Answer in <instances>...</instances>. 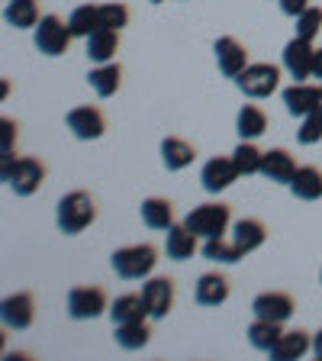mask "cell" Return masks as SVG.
<instances>
[{
	"label": "cell",
	"instance_id": "26",
	"mask_svg": "<svg viewBox=\"0 0 322 361\" xmlns=\"http://www.w3.org/2000/svg\"><path fill=\"white\" fill-rule=\"evenodd\" d=\"M4 20L13 30H36V23L42 20L39 16V0H10L4 7Z\"/></svg>",
	"mask_w": 322,
	"mask_h": 361
},
{
	"label": "cell",
	"instance_id": "6",
	"mask_svg": "<svg viewBox=\"0 0 322 361\" xmlns=\"http://www.w3.org/2000/svg\"><path fill=\"white\" fill-rule=\"evenodd\" d=\"M71 30H68V23L58 20L55 13H45L42 20L36 23V49L42 55H65L68 45H71Z\"/></svg>",
	"mask_w": 322,
	"mask_h": 361
},
{
	"label": "cell",
	"instance_id": "36",
	"mask_svg": "<svg viewBox=\"0 0 322 361\" xmlns=\"http://www.w3.org/2000/svg\"><path fill=\"white\" fill-rule=\"evenodd\" d=\"M100 26L120 32L123 26H129V7L126 4H104L100 7Z\"/></svg>",
	"mask_w": 322,
	"mask_h": 361
},
{
	"label": "cell",
	"instance_id": "13",
	"mask_svg": "<svg viewBox=\"0 0 322 361\" xmlns=\"http://www.w3.org/2000/svg\"><path fill=\"white\" fill-rule=\"evenodd\" d=\"M213 52H216V65L225 78H239L242 71L248 68V52L245 45L233 36H219L216 45H213Z\"/></svg>",
	"mask_w": 322,
	"mask_h": 361
},
{
	"label": "cell",
	"instance_id": "18",
	"mask_svg": "<svg viewBox=\"0 0 322 361\" xmlns=\"http://www.w3.org/2000/svg\"><path fill=\"white\" fill-rule=\"evenodd\" d=\"M264 239H268V229H264L261 219L245 216V219H239V223L233 226V242H235V248L242 252V258L252 255L255 248H261Z\"/></svg>",
	"mask_w": 322,
	"mask_h": 361
},
{
	"label": "cell",
	"instance_id": "41",
	"mask_svg": "<svg viewBox=\"0 0 322 361\" xmlns=\"http://www.w3.org/2000/svg\"><path fill=\"white\" fill-rule=\"evenodd\" d=\"M151 4H165V0H151Z\"/></svg>",
	"mask_w": 322,
	"mask_h": 361
},
{
	"label": "cell",
	"instance_id": "25",
	"mask_svg": "<svg viewBox=\"0 0 322 361\" xmlns=\"http://www.w3.org/2000/svg\"><path fill=\"white\" fill-rule=\"evenodd\" d=\"M165 252L168 258H174V262H187V258H194L197 252V235L190 233L184 223H174L171 229H168V239H165Z\"/></svg>",
	"mask_w": 322,
	"mask_h": 361
},
{
	"label": "cell",
	"instance_id": "10",
	"mask_svg": "<svg viewBox=\"0 0 322 361\" xmlns=\"http://www.w3.org/2000/svg\"><path fill=\"white\" fill-rule=\"evenodd\" d=\"M293 310H297V303H293V297L284 290L258 293L255 300H252V313H255L258 319H271V323H287L293 316Z\"/></svg>",
	"mask_w": 322,
	"mask_h": 361
},
{
	"label": "cell",
	"instance_id": "21",
	"mask_svg": "<svg viewBox=\"0 0 322 361\" xmlns=\"http://www.w3.org/2000/svg\"><path fill=\"white\" fill-rule=\"evenodd\" d=\"M197 149L187 142V139H178V135H168L161 142V165L168 171H184L187 165H194Z\"/></svg>",
	"mask_w": 322,
	"mask_h": 361
},
{
	"label": "cell",
	"instance_id": "28",
	"mask_svg": "<svg viewBox=\"0 0 322 361\" xmlns=\"http://www.w3.org/2000/svg\"><path fill=\"white\" fill-rule=\"evenodd\" d=\"M235 129H239L242 139H252V142H255L258 135H264V129H268V113L255 104H245L239 110V116H235Z\"/></svg>",
	"mask_w": 322,
	"mask_h": 361
},
{
	"label": "cell",
	"instance_id": "3",
	"mask_svg": "<svg viewBox=\"0 0 322 361\" xmlns=\"http://www.w3.org/2000/svg\"><path fill=\"white\" fill-rule=\"evenodd\" d=\"M229 223H233V210H229L225 203H200V207H194V210L187 213V219H184V226H187L197 239L225 235Z\"/></svg>",
	"mask_w": 322,
	"mask_h": 361
},
{
	"label": "cell",
	"instance_id": "30",
	"mask_svg": "<svg viewBox=\"0 0 322 361\" xmlns=\"http://www.w3.org/2000/svg\"><path fill=\"white\" fill-rule=\"evenodd\" d=\"M284 323H271V319H258L248 326V342H252V348H258V352H271V348L278 345V338L284 336V329H280Z\"/></svg>",
	"mask_w": 322,
	"mask_h": 361
},
{
	"label": "cell",
	"instance_id": "16",
	"mask_svg": "<svg viewBox=\"0 0 322 361\" xmlns=\"http://www.w3.org/2000/svg\"><path fill=\"white\" fill-rule=\"evenodd\" d=\"M306 352H313V336H309L306 329H290L278 338V345L271 348L268 355L274 361H297Z\"/></svg>",
	"mask_w": 322,
	"mask_h": 361
},
{
	"label": "cell",
	"instance_id": "32",
	"mask_svg": "<svg viewBox=\"0 0 322 361\" xmlns=\"http://www.w3.org/2000/svg\"><path fill=\"white\" fill-rule=\"evenodd\" d=\"M261 158H264V152L258 149L252 139H242L233 152L235 168H239V174H245V178L248 174H261Z\"/></svg>",
	"mask_w": 322,
	"mask_h": 361
},
{
	"label": "cell",
	"instance_id": "7",
	"mask_svg": "<svg viewBox=\"0 0 322 361\" xmlns=\"http://www.w3.org/2000/svg\"><path fill=\"white\" fill-rule=\"evenodd\" d=\"M280 61H284L287 75L293 78V81H306V78H313V65H316V49L309 39H300L293 36L290 42L284 45V52H280Z\"/></svg>",
	"mask_w": 322,
	"mask_h": 361
},
{
	"label": "cell",
	"instance_id": "11",
	"mask_svg": "<svg viewBox=\"0 0 322 361\" xmlns=\"http://www.w3.org/2000/svg\"><path fill=\"white\" fill-rule=\"evenodd\" d=\"M239 178L242 174H239V168H235L233 155L229 158H223V155L210 158V161L203 165V171H200V180H203V190H206V194H219V190L233 188Z\"/></svg>",
	"mask_w": 322,
	"mask_h": 361
},
{
	"label": "cell",
	"instance_id": "29",
	"mask_svg": "<svg viewBox=\"0 0 322 361\" xmlns=\"http://www.w3.org/2000/svg\"><path fill=\"white\" fill-rule=\"evenodd\" d=\"M151 342V329L145 319H135V323H120L116 326V345L135 352V348H145Z\"/></svg>",
	"mask_w": 322,
	"mask_h": 361
},
{
	"label": "cell",
	"instance_id": "37",
	"mask_svg": "<svg viewBox=\"0 0 322 361\" xmlns=\"http://www.w3.org/2000/svg\"><path fill=\"white\" fill-rule=\"evenodd\" d=\"M0 135H4V145H0V155H13V142H16V123L4 120L0 123Z\"/></svg>",
	"mask_w": 322,
	"mask_h": 361
},
{
	"label": "cell",
	"instance_id": "14",
	"mask_svg": "<svg viewBox=\"0 0 322 361\" xmlns=\"http://www.w3.org/2000/svg\"><path fill=\"white\" fill-rule=\"evenodd\" d=\"M0 316H4V326H7V329H30L32 319H36V300H32V293L4 297Z\"/></svg>",
	"mask_w": 322,
	"mask_h": 361
},
{
	"label": "cell",
	"instance_id": "19",
	"mask_svg": "<svg viewBox=\"0 0 322 361\" xmlns=\"http://www.w3.org/2000/svg\"><path fill=\"white\" fill-rule=\"evenodd\" d=\"M194 297L200 307H219V303L229 300V278L225 274H200Z\"/></svg>",
	"mask_w": 322,
	"mask_h": 361
},
{
	"label": "cell",
	"instance_id": "20",
	"mask_svg": "<svg viewBox=\"0 0 322 361\" xmlns=\"http://www.w3.org/2000/svg\"><path fill=\"white\" fill-rule=\"evenodd\" d=\"M116 49H120V32L116 30H94L87 36V59L94 65H106V61L116 59Z\"/></svg>",
	"mask_w": 322,
	"mask_h": 361
},
{
	"label": "cell",
	"instance_id": "40",
	"mask_svg": "<svg viewBox=\"0 0 322 361\" xmlns=\"http://www.w3.org/2000/svg\"><path fill=\"white\" fill-rule=\"evenodd\" d=\"M313 355H316V358L322 361V329H319V332H316V336H313Z\"/></svg>",
	"mask_w": 322,
	"mask_h": 361
},
{
	"label": "cell",
	"instance_id": "22",
	"mask_svg": "<svg viewBox=\"0 0 322 361\" xmlns=\"http://www.w3.org/2000/svg\"><path fill=\"white\" fill-rule=\"evenodd\" d=\"M149 316V303H145L142 293H123L110 303V319L113 326L120 323H135V319H145Z\"/></svg>",
	"mask_w": 322,
	"mask_h": 361
},
{
	"label": "cell",
	"instance_id": "34",
	"mask_svg": "<svg viewBox=\"0 0 322 361\" xmlns=\"http://www.w3.org/2000/svg\"><path fill=\"white\" fill-rule=\"evenodd\" d=\"M322 139V106H316L313 113H306L297 129V142L300 145H316Z\"/></svg>",
	"mask_w": 322,
	"mask_h": 361
},
{
	"label": "cell",
	"instance_id": "31",
	"mask_svg": "<svg viewBox=\"0 0 322 361\" xmlns=\"http://www.w3.org/2000/svg\"><path fill=\"white\" fill-rule=\"evenodd\" d=\"M68 30H71V36L87 39L94 30H100V7H90V4L75 7L68 16Z\"/></svg>",
	"mask_w": 322,
	"mask_h": 361
},
{
	"label": "cell",
	"instance_id": "15",
	"mask_svg": "<svg viewBox=\"0 0 322 361\" xmlns=\"http://www.w3.org/2000/svg\"><path fill=\"white\" fill-rule=\"evenodd\" d=\"M142 297L151 319H165L174 307V278H149L142 284Z\"/></svg>",
	"mask_w": 322,
	"mask_h": 361
},
{
	"label": "cell",
	"instance_id": "2",
	"mask_svg": "<svg viewBox=\"0 0 322 361\" xmlns=\"http://www.w3.org/2000/svg\"><path fill=\"white\" fill-rule=\"evenodd\" d=\"M113 271L120 274L123 281H142L149 278L151 271L158 264V248L142 242V245H126V248H116L110 255Z\"/></svg>",
	"mask_w": 322,
	"mask_h": 361
},
{
	"label": "cell",
	"instance_id": "4",
	"mask_svg": "<svg viewBox=\"0 0 322 361\" xmlns=\"http://www.w3.org/2000/svg\"><path fill=\"white\" fill-rule=\"evenodd\" d=\"M239 90L245 97H271L274 90L280 87V68L278 65H268V61H255V65H248L239 78H235Z\"/></svg>",
	"mask_w": 322,
	"mask_h": 361
},
{
	"label": "cell",
	"instance_id": "35",
	"mask_svg": "<svg viewBox=\"0 0 322 361\" xmlns=\"http://www.w3.org/2000/svg\"><path fill=\"white\" fill-rule=\"evenodd\" d=\"M293 20H297V36L313 42L316 32L322 30V7H313V4H309V7L303 10L300 16H293Z\"/></svg>",
	"mask_w": 322,
	"mask_h": 361
},
{
	"label": "cell",
	"instance_id": "23",
	"mask_svg": "<svg viewBox=\"0 0 322 361\" xmlns=\"http://www.w3.org/2000/svg\"><path fill=\"white\" fill-rule=\"evenodd\" d=\"M87 84L94 87L97 97H113V94L120 90V84H123V68L116 65V61H106V65L90 68Z\"/></svg>",
	"mask_w": 322,
	"mask_h": 361
},
{
	"label": "cell",
	"instance_id": "27",
	"mask_svg": "<svg viewBox=\"0 0 322 361\" xmlns=\"http://www.w3.org/2000/svg\"><path fill=\"white\" fill-rule=\"evenodd\" d=\"M142 223L149 229H171L174 226V203L165 197H149L142 200Z\"/></svg>",
	"mask_w": 322,
	"mask_h": 361
},
{
	"label": "cell",
	"instance_id": "42",
	"mask_svg": "<svg viewBox=\"0 0 322 361\" xmlns=\"http://www.w3.org/2000/svg\"><path fill=\"white\" fill-rule=\"evenodd\" d=\"M319 281H322V274H319Z\"/></svg>",
	"mask_w": 322,
	"mask_h": 361
},
{
	"label": "cell",
	"instance_id": "1",
	"mask_svg": "<svg viewBox=\"0 0 322 361\" xmlns=\"http://www.w3.org/2000/svg\"><path fill=\"white\" fill-rule=\"evenodd\" d=\"M97 219V203L87 190H71L58 200V210H55V223L65 235H78L84 233L87 226H94Z\"/></svg>",
	"mask_w": 322,
	"mask_h": 361
},
{
	"label": "cell",
	"instance_id": "12",
	"mask_svg": "<svg viewBox=\"0 0 322 361\" xmlns=\"http://www.w3.org/2000/svg\"><path fill=\"white\" fill-rule=\"evenodd\" d=\"M284 106L290 116H306V113H313L316 106H322V84L316 87V84H306V81H297L290 84V87H284Z\"/></svg>",
	"mask_w": 322,
	"mask_h": 361
},
{
	"label": "cell",
	"instance_id": "39",
	"mask_svg": "<svg viewBox=\"0 0 322 361\" xmlns=\"http://www.w3.org/2000/svg\"><path fill=\"white\" fill-rule=\"evenodd\" d=\"M313 78H319V84H322V49H316V65H313Z\"/></svg>",
	"mask_w": 322,
	"mask_h": 361
},
{
	"label": "cell",
	"instance_id": "17",
	"mask_svg": "<svg viewBox=\"0 0 322 361\" xmlns=\"http://www.w3.org/2000/svg\"><path fill=\"white\" fill-rule=\"evenodd\" d=\"M261 174L268 180H274V184H290L293 174H297V161H293V155L287 149H271L261 158Z\"/></svg>",
	"mask_w": 322,
	"mask_h": 361
},
{
	"label": "cell",
	"instance_id": "8",
	"mask_svg": "<svg viewBox=\"0 0 322 361\" xmlns=\"http://www.w3.org/2000/svg\"><path fill=\"white\" fill-rule=\"evenodd\" d=\"M106 310V293L104 287H71L68 290V316L71 319H97Z\"/></svg>",
	"mask_w": 322,
	"mask_h": 361
},
{
	"label": "cell",
	"instance_id": "24",
	"mask_svg": "<svg viewBox=\"0 0 322 361\" xmlns=\"http://www.w3.org/2000/svg\"><path fill=\"white\" fill-rule=\"evenodd\" d=\"M287 188H290V194L297 197V200H319L322 197V171L313 165L297 168V174H293V180Z\"/></svg>",
	"mask_w": 322,
	"mask_h": 361
},
{
	"label": "cell",
	"instance_id": "38",
	"mask_svg": "<svg viewBox=\"0 0 322 361\" xmlns=\"http://www.w3.org/2000/svg\"><path fill=\"white\" fill-rule=\"evenodd\" d=\"M278 4H280V13L287 16H300L309 7V0H278Z\"/></svg>",
	"mask_w": 322,
	"mask_h": 361
},
{
	"label": "cell",
	"instance_id": "9",
	"mask_svg": "<svg viewBox=\"0 0 322 361\" xmlns=\"http://www.w3.org/2000/svg\"><path fill=\"white\" fill-rule=\"evenodd\" d=\"M65 126L71 129L75 139L90 142V139H100V135H104L106 120H104V113H100L97 106H75V110H68Z\"/></svg>",
	"mask_w": 322,
	"mask_h": 361
},
{
	"label": "cell",
	"instance_id": "33",
	"mask_svg": "<svg viewBox=\"0 0 322 361\" xmlns=\"http://www.w3.org/2000/svg\"><path fill=\"white\" fill-rule=\"evenodd\" d=\"M203 258L206 262H219V264H235L242 262V252L235 248V242H225L223 235H216V239H203Z\"/></svg>",
	"mask_w": 322,
	"mask_h": 361
},
{
	"label": "cell",
	"instance_id": "5",
	"mask_svg": "<svg viewBox=\"0 0 322 361\" xmlns=\"http://www.w3.org/2000/svg\"><path fill=\"white\" fill-rule=\"evenodd\" d=\"M0 174H4V184H7L16 197H30L42 188L45 165L39 158H16L13 168H7V171H0Z\"/></svg>",
	"mask_w": 322,
	"mask_h": 361
}]
</instances>
